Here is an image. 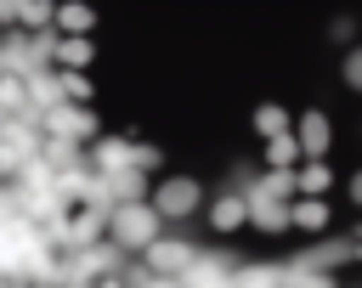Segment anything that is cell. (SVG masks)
I'll return each instance as SVG.
<instances>
[{
    "mask_svg": "<svg viewBox=\"0 0 362 288\" xmlns=\"http://www.w3.org/2000/svg\"><path fill=\"white\" fill-rule=\"evenodd\" d=\"M209 226H215V232H238V226H243V192L215 198V203H209Z\"/></svg>",
    "mask_w": 362,
    "mask_h": 288,
    "instance_id": "ba28073f",
    "label": "cell"
},
{
    "mask_svg": "<svg viewBox=\"0 0 362 288\" xmlns=\"http://www.w3.org/2000/svg\"><path fill=\"white\" fill-rule=\"evenodd\" d=\"M158 220H175V215H192L198 209V181H187V175H170L158 192H153V203H147Z\"/></svg>",
    "mask_w": 362,
    "mask_h": 288,
    "instance_id": "3957f363",
    "label": "cell"
},
{
    "mask_svg": "<svg viewBox=\"0 0 362 288\" xmlns=\"http://www.w3.org/2000/svg\"><path fill=\"white\" fill-rule=\"evenodd\" d=\"M96 288H124V277H107V282H96Z\"/></svg>",
    "mask_w": 362,
    "mask_h": 288,
    "instance_id": "5bb4252c",
    "label": "cell"
},
{
    "mask_svg": "<svg viewBox=\"0 0 362 288\" xmlns=\"http://www.w3.org/2000/svg\"><path fill=\"white\" fill-rule=\"evenodd\" d=\"M107 232H113V248H147L153 237H164V220L147 203H113L107 209Z\"/></svg>",
    "mask_w": 362,
    "mask_h": 288,
    "instance_id": "6da1fadb",
    "label": "cell"
},
{
    "mask_svg": "<svg viewBox=\"0 0 362 288\" xmlns=\"http://www.w3.org/2000/svg\"><path fill=\"white\" fill-rule=\"evenodd\" d=\"M328 181H334V175H328V164H322V158H311V164H300V169H294V198H322V192H328Z\"/></svg>",
    "mask_w": 362,
    "mask_h": 288,
    "instance_id": "52a82bcc",
    "label": "cell"
},
{
    "mask_svg": "<svg viewBox=\"0 0 362 288\" xmlns=\"http://www.w3.org/2000/svg\"><path fill=\"white\" fill-rule=\"evenodd\" d=\"M141 254H147V271H153V277H164V282H181V271L192 265V254H198V248H192L187 237H153Z\"/></svg>",
    "mask_w": 362,
    "mask_h": 288,
    "instance_id": "7a4b0ae2",
    "label": "cell"
},
{
    "mask_svg": "<svg viewBox=\"0 0 362 288\" xmlns=\"http://www.w3.org/2000/svg\"><path fill=\"white\" fill-rule=\"evenodd\" d=\"M57 79H62V85H57V96H68V102H90V79H85V73H74V68H68V73H57Z\"/></svg>",
    "mask_w": 362,
    "mask_h": 288,
    "instance_id": "4fadbf2b",
    "label": "cell"
},
{
    "mask_svg": "<svg viewBox=\"0 0 362 288\" xmlns=\"http://www.w3.org/2000/svg\"><path fill=\"white\" fill-rule=\"evenodd\" d=\"M294 158H300V147H294V136H272V141H266V164H272V169H288Z\"/></svg>",
    "mask_w": 362,
    "mask_h": 288,
    "instance_id": "30bf717a",
    "label": "cell"
},
{
    "mask_svg": "<svg viewBox=\"0 0 362 288\" xmlns=\"http://www.w3.org/2000/svg\"><path fill=\"white\" fill-rule=\"evenodd\" d=\"M90 130H96V119H90L85 107H51V113H45V136H62V147H68V141H85Z\"/></svg>",
    "mask_w": 362,
    "mask_h": 288,
    "instance_id": "277c9868",
    "label": "cell"
},
{
    "mask_svg": "<svg viewBox=\"0 0 362 288\" xmlns=\"http://www.w3.org/2000/svg\"><path fill=\"white\" fill-rule=\"evenodd\" d=\"M255 130H260L266 141H272V136H288V113H283L277 102H260V107H255Z\"/></svg>",
    "mask_w": 362,
    "mask_h": 288,
    "instance_id": "9c48e42d",
    "label": "cell"
},
{
    "mask_svg": "<svg viewBox=\"0 0 362 288\" xmlns=\"http://www.w3.org/2000/svg\"><path fill=\"white\" fill-rule=\"evenodd\" d=\"M294 147H300L305 158H322V147H328V119H322V113H305V119H300Z\"/></svg>",
    "mask_w": 362,
    "mask_h": 288,
    "instance_id": "8992f818",
    "label": "cell"
},
{
    "mask_svg": "<svg viewBox=\"0 0 362 288\" xmlns=\"http://www.w3.org/2000/svg\"><path fill=\"white\" fill-rule=\"evenodd\" d=\"M51 56H62V62H90V40H74V34H62V40L51 45Z\"/></svg>",
    "mask_w": 362,
    "mask_h": 288,
    "instance_id": "7c38bea8",
    "label": "cell"
},
{
    "mask_svg": "<svg viewBox=\"0 0 362 288\" xmlns=\"http://www.w3.org/2000/svg\"><path fill=\"white\" fill-rule=\"evenodd\" d=\"M288 226H300V232H328V203H322V198H288Z\"/></svg>",
    "mask_w": 362,
    "mask_h": 288,
    "instance_id": "5b68a950",
    "label": "cell"
},
{
    "mask_svg": "<svg viewBox=\"0 0 362 288\" xmlns=\"http://www.w3.org/2000/svg\"><path fill=\"white\" fill-rule=\"evenodd\" d=\"M204 288H232V277H226V282H204Z\"/></svg>",
    "mask_w": 362,
    "mask_h": 288,
    "instance_id": "9a60e30c",
    "label": "cell"
},
{
    "mask_svg": "<svg viewBox=\"0 0 362 288\" xmlns=\"http://www.w3.org/2000/svg\"><path fill=\"white\" fill-rule=\"evenodd\" d=\"M51 17H57V23H62V28H74V40H85V28H90V23H96V17H90V11H85V6H62V11H51Z\"/></svg>",
    "mask_w": 362,
    "mask_h": 288,
    "instance_id": "8fae6325",
    "label": "cell"
}]
</instances>
